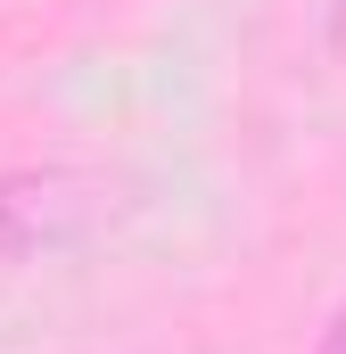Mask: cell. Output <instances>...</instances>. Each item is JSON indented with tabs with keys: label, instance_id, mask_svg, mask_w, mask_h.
<instances>
[{
	"label": "cell",
	"instance_id": "6da1fadb",
	"mask_svg": "<svg viewBox=\"0 0 346 354\" xmlns=\"http://www.w3.org/2000/svg\"><path fill=\"white\" fill-rule=\"evenodd\" d=\"M99 214H107V189L91 174H8L0 181V256L75 248Z\"/></svg>",
	"mask_w": 346,
	"mask_h": 354
},
{
	"label": "cell",
	"instance_id": "7a4b0ae2",
	"mask_svg": "<svg viewBox=\"0 0 346 354\" xmlns=\"http://www.w3.org/2000/svg\"><path fill=\"white\" fill-rule=\"evenodd\" d=\"M313 354H346V305L330 313V322H322V346H313Z\"/></svg>",
	"mask_w": 346,
	"mask_h": 354
},
{
	"label": "cell",
	"instance_id": "3957f363",
	"mask_svg": "<svg viewBox=\"0 0 346 354\" xmlns=\"http://www.w3.org/2000/svg\"><path fill=\"white\" fill-rule=\"evenodd\" d=\"M330 8H346V0H330Z\"/></svg>",
	"mask_w": 346,
	"mask_h": 354
}]
</instances>
